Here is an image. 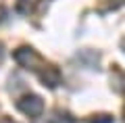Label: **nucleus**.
<instances>
[{
  "label": "nucleus",
  "mask_w": 125,
  "mask_h": 123,
  "mask_svg": "<svg viewBox=\"0 0 125 123\" xmlns=\"http://www.w3.org/2000/svg\"><path fill=\"white\" fill-rule=\"evenodd\" d=\"M19 109H21L23 113H27V115L33 117V115H40L42 111H44V102L38 96H29V98H25V100L19 102Z\"/></svg>",
  "instance_id": "nucleus-1"
},
{
  "label": "nucleus",
  "mask_w": 125,
  "mask_h": 123,
  "mask_svg": "<svg viewBox=\"0 0 125 123\" xmlns=\"http://www.w3.org/2000/svg\"><path fill=\"white\" fill-rule=\"evenodd\" d=\"M50 123H73L71 117H67V115H56V117L50 119Z\"/></svg>",
  "instance_id": "nucleus-2"
},
{
  "label": "nucleus",
  "mask_w": 125,
  "mask_h": 123,
  "mask_svg": "<svg viewBox=\"0 0 125 123\" xmlns=\"http://www.w3.org/2000/svg\"><path fill=\"white\" fill-rule=\"evenodd\" d=\"M0 123H13V121H10V119H2Z\"/></svg>",
  "instance_id": "nucleus-3"
}]
</instances>
